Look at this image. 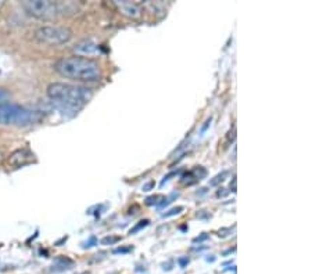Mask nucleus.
Wrapping results in <instances>:
<instances>
[{
    "instance_id": "nucleus-4",
    "label": "nucleus",
    "mask_w": 312,
    "mask_h": 274,
    "mask_svg": "<svg viewBox=\"0 0 312 274\" xmlns=\"http://www.w3.org/2000/svg\"><path fill=\"white\" fill-rule=\"evenodd\" d=\"M40 121V115L36 111L28 110L13 103L0 104V125L3 126H31Z\"/></svg>"
},
{
    "instance_id": "nucleus-12",
    "label": "nucleus",
    "mask_w": 312,
    "mask_h": 274,
    "mask_svg": "<svg viewBox=\"0 0 312 274\" xmlns=\"http://www.w3.org/2000/svg\"><path fill=\"white\" fill-rule=\"evenodd\" d=\"M229 175V172H226V170H223L222 173H219V175H217L215 177H214L213 180L210 182V186H218L219 183H222L223 180H225V177Z\"/></svg>"
},
{
    "instance_id": "nucleus-7",
    "label": "nucleus",
    "mask_w": 312,
    "mask_h": 274,
    "mask_svg": "<svg viewBox=\"0 0 312 274\" xmlns=\"http://www.w3.org/2000/svg\"><path fill=\"white\" fill-rule=\"evenodd\" d=\"M114 4L120 10V13L122 15H125V17L135 18V20L142 17V10H140V7L137 6L136 3L126 1V0H115Z\"/></svg>"
},
{
    "instance_id": "nucleus-3",
    "label": "nucleus",
    "mask_w": 312,
    "mask_h": 274,
    "mask_svg": "<svg viewBox=\"0 0 312 274\" xmlns=\"http://www.w3.org/2000/svg\"><path fill=\"white\" fill-rule=\"evenodd\" d=\"M23 8L33 18L49 21L59 15H71L76 13L75 3L72 1H52V0H25L21 3Z\"/></svg>"
},
{
    "instance_id": "nucleus-19",
    "label": "nucleus",
    "mask_w": 312,
    "mask_h": 274,
    "mask_svg": "<svg viewBox=\"0 0 312 274\" xmlns=\"http://www.w3.org/2000/svg\"><path fill=\"white\" fill-rule=\"evenodd\" d=\"M189 258H181V259H178V263H179V266L181 267H186L187 265H189Z\"/></svg>"
},
{
    "instance_id": "nucleus-20",
    "label": "nucleus",
    "mask_w": 312,
    "mask_h": 274,
    "mask_svg": "<svg viewBox=\"0 0 312 274\" xmlns=\"http://www.w3.org/2000/svg\"><path fill=\"white\" fill-rule=\"evenodd\" d=\"M97 244V240H96V237H91V240H89V243H86L84 245V248H91L93 245H96Z\"/></svg>"
},
{
    "instance_id": "nucleus-26",
    "label": "nucleus",
    "mask_w": 312,
    "mask_h": 274,
    "mask_svg": "<svg viewBox=\"0 0 312 274\" xmlns=\"http://www.w3.org/2000/svg\"><path fill=\"white\" fill-rule=\"evenodd\" d=\"M153 186H154V182L147 183V184H146L145 187H143V191H149V190H150V189H152Z\"/></svg>"
},
{
    "instance_id": "nucleus-21",
    "label": "nucleus",
    "mask_w": 312,
    "mask_h": 274,
    "mask_svg": "<svg viewBox=\"0 0 312 274\" xmlns=\"http://www.w3.org/2000/svg\"><path fill=\"white\" fill-rule=\"evenodd\" d=\"M7 96H8L7 91L4 90V89H0V103H1V104L4 103V99H6Z\"/></svg>"
},
{
    "instance_id": "nucleus-25",
    "label": "nucleus",
    "mask_w": 312,
    "mask_h": 274,
    "mask_svg": "<svg viewBox=\"0 0 312 274\" xmlns=\"http://www.w3.org/2000/svg\"><path fill=\"white\" fill-rule=\"evenodd\" d=\"M172 176H176V172H174V173H169L168 176H165V177H164V180L161 182V186H164V184H165V182H168V180H169V179H171Z\"/></svg>"
},
{
    "instance_id": "nucleus-8",
    "label": "nucleus",
    "mask_w": 312,
    "mask_h": 274,
    "mask_svg": "<svg viewBox=\"0 0 312 274\" xmlns=\"http://www.w3.org/2000/svg\"><path fill=\"white\" fill-rule=\"evenodd\" d=\"M75 52L79 57H86V55H93V54L99 53V45L94 43L93 40H82L74 47Z\"/></svg>"
},
{
    "instance_id": "nucleus-15",
    "label": "nucleus",
    "mask_w": 312,
    "mask_h": 274,
    "mask_svg": "<svg viewBox=\"0 0 312 274\" xmlns=\"http://www.w3.org/2000/svg\"><path fill=\"white\" fill-rule=\"evenodd\" d=\"M183 211V206H176V208H172L171 211H168L167 213L162 215V218H171V216H175V215H179V213Z\"/></svg>"
},
{
    "instance_id": "nucleus-1",
    "label": "nucleus",
    "mask_w": 312,
    "mask_h": 274,
    "mask_svg": "<svg viewBox=\"0 0 312 274\" xmlns=\"http://www.w3.org/2000/svg\"><path fill=\"white\" fill-rule=\"evenodd\" d=\"M47 97L61 111L78 112L91 101L93 90L85 86L57 82L47 86Z\"/></svg>"
},
{
    "instance_id": "nucleus-6",
    "label": "nucleus",
    "mask_w": 312,
    "mask_h": 274,
    "mask_svg": "<svg viewBox=\"0 0 312 274\" xmlns=\"http://www.w3.org/2000/svg\"><path fill=\"white\" fill-rule=\"evenodd\" d=\"M36 161V157L35 154L28 150V148H20V150H15L14 152H11L7 157V165L13 169H17V167H23L30 165L32 162Z\"/></svg>"
},
{
    "instance_id": "nucleus-23",
    "label": "nucleus",
    "mask_w": 312,
    "mask_h": 274,
    "mask_svg": "<svg viewBox=\"0 0 312 274\" xmlns=\"http://www.w3.org/2000/svg\"><path fill=\"white\" fill-rule=\"evenodd\" d=\"M230 231H232L230 228H222V230H219V231H218V236H219V237H226V236H228L226 233H230Z\"/></svg>"
},
{
    "instance_id": "nucleus-24",
    "label": "nucleus",
    "mask_w": 312,
    "mask_h": 274,
    "mask_svg": "<svg viewBox=\"0 0 312 274\" xmlns=\"http://www.w3.org/2000/svg\"><path fill=\"white\" fill-rule=\"evenodd\" d=\"M230 189L233 192H236V176H233V180L230 183Z\"/></svg>"
},
{
    "instance_id": "nucleus-17",
    "label": "nucleus",
    "mask_w": 312,
    "mask_h": 274,
    "mask_svg": "<svg viewBox=\"0 0 312 274\" xmlns=\"http://www.w3.org/2000/svg\"><path fill=\"white\" fill-rule=\"evenodd\" d=\"M130 251H133V247H120L114 249V253H128Z\"/></svg>"
},
{
    "instance_id": "nucleus-13",
    "label": "nucleus",
    "mask_w": 312,
    "mask_h": 274,
    "mask_svg": "<svg viewBox=\"0 0 312 274\" xmlns=\"http://www.w3.org/2000/svg\"><path fill=\"white\" fill-rule=\"evenodd\" d=\"M120 240H121V238L117 236H107L104 237V238H101V241H100V243L103 244V245H113V244L118 243Z\"/></svg>"
},
{
    "instance_id": "nucleus-27",
    "label": "nucleus",
    "mask_w": 312,
    "mask_h": 274,
    "mask_svg": "<svg viewBox=\"0 0 312 274\" xmlns=\"http://www.w3.org/2000/svg\"><path fill=\"white\" fill-rule=\"evenodd\" d=\"M3 6H4V1H1V0H0V8L3 7Z\"/></svg>"
},
{
    "instance_id": "nucleus-14",
    "label": "nucleus",
    "mask_w": 312,
    "mask_h": 274,
    "mask_svg": "<svg viewBox=\"0 0 312 274\" xmlns=\"http://www.w3.org/2000/svg\"><path fill=\"white\" fill-rule=\"evenodd\" d=\"M147 224H149V220H147V219H145V220H142V221H139V223H137L135 227L130 228L129 234H135V233H137V231H140V230H142V228H145L146 226H147Z\"/></svg>"
},
{
    "instance_id": "nucleus-2",
    "label": "nucleus",
    "mask_w": 312,
    "mask_h": 274,
    "mask_svg": "<svg viewBox=\"0 0 312 274\" xmlns=\"http://www.w3.org/2000/svg\"><path fill=\"white\" fill-rule=\"evenodd\" d=\"M54 71L64 78L79 82H99L103 78V71L99 62L88 57H67L54 62Z\"/></svg>"
},
{
    "instance_id": "nucleus-16",
    "label": "nucleus",
    "mask_w": 312,
    "mask_h": 274,
    "mask_svg": "<svg viewBox=\"0 0 312 274\" xmlns=\"http://www.w3.org/2000/svg\"><path fill=\"white\" fill-rule=\"evenodd\" d=\"M161 198H162V195H154V197L147 198V199H146V204H147V205H157V204H158L157 199H161Z\"/></svg>"
},
{
    "instance_id": "nucleus-9",
    "label": "nucleus",
    "mask_w": 312,
    "mask_h": 274,
    "mask_svg": "<svg viewBox=\"0 0 312 274\" xmlns=\"http://www.w3.org/2000/svg\"><path fill=\"white\" fill-rule=\"evenodd\" d=\"M207 170L203 166H196L193 170L185 173L181 179V182L185 184V186H190V184H194V183L200 182L203 177H206Z\"/></svg>"
},
{
    "instance_id": "nucleus-5",
    "label": "nucleus",
    "mask_w": 312,
    "mask_h": 274,
    "mask_svg": "<svg viewBox=\"0 0 312 274\" xmlns=\"http://www.w3.org/2000/svg\"><path fill=\"white\" fill-rule=\"evenodd\" d=\"M35 39L42 45H65L72 39V30L60 25H45L35 30Z\"/></svg>"
},
{
    "instance_id": "nucleus-10",
    "label": "nucleus",
    "mask_w": 312,
    "mask_h": 274,
    "mask_svg": "<svg viewBox=\"0 0 312 274\" xmlns=\"http://www.w3.org/2000/svg\"><path fill=\"white\" fill-rule=\"evenodd\" d=\"M72 265V260L65 258H59L56 262L53 263V269L52 270H56V272H62V270H67L69 269V266Z\"/></svg>"
},
{
    "instance_id": "nucleus-11",
    "label": "nucleus",
    "mask_w": 312,
    "mask_h": 274,
    "mask_svg": "<svg viewBox=\"0 0 312 274\" xmlns=\"http://www.w3.org/2000/svg\"><path fill=\"white\" fill-rule=\"evenodd\" d=\"M235 140H236V128L233 126L232 129L229 130L228 133H226V136H225V141H223V148H228L229 145H232L235 143Z\"/></svg>"
},
{
    "instance_id": "nucleus-18",
    "label": "nucleus",
    "mask_w": 312,
    "mask_h": 274,
    "mask_svg": "<svg viewBox=\"0 0 312 274\" xmlns=\"http://www.w3.org/2000/svg\"><path fill=\"white\" fill-rule=\"evenodd\" d=\"M228 194L229 190H226V189H219V190L217 191V197L218 198H225Z\"/></svg>"
},
{
    "instance_id": "nucleus-22",
    "label": "nucleus",
    "mask_w": 312,
    "mask_h": 274,
    "mask_svg": "<svg viewBox=\"0 0 312 274\" xmlns=\"http://www.w3.org/2000/svg\"><path fill=\"white\" fill-rule=\"evenodd\" d=\"M207 238H208V236H207V234H201V236L196 237V238L193 240V243H201V241H206Z\"/></svg>"
}]
</instances>
